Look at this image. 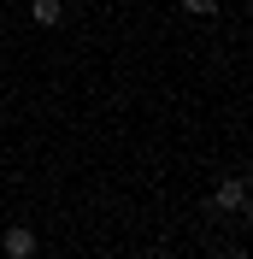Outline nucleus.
Returning a JSON list of instances; mask_svg holds the SVG:
<instances>
[{"instance_id":"20e7f679","label":"nucleus","mask_w":253,"mask_h":259,"mask_svg":"<svg viewBox=\"0 0 253 259\" xmlns=\"http://www.w3.org/2000/svg\"><path fill=\"white\" fill-rule=\"evenodd\" d=\"M177 6H183V12H194V18H212V12H218V0H177Z\"/></svg>"},{"instance_id":"7ed1b4c3","label":"nucleus","mask_w":253,"mask_h":259,"mask_svg":"<svg viewBox=\"0 0 253 259\" xmlns=\"http://www.w3.org/2000/svg\"><path fill=\"white\" fill-rule=\"evenodd\" d=\"M30 24L35 30H59L65 24V0H30Z\"/></svg>"},{"instance_id":"f03ea898","label":"nucleus","mask_w":253,"mask_h":259,"mask_svg":"<svg viewBox=\"0 0 253 259\" xmlns=\"http://www.w3.org/2000/svg\"><path fill=\"white\" fill-rule=\"evenodd\" d=\"M0 253H6V259H35V230L12 224L6 236H0Z\"/></svg>"},{"instance_id":"f257e3e1","label":"nucleus","mask_w":253,"mask_h":259,"mask_svg":"<svg viewBox=\"0 0 253 259\" xmlns=\"http://www.w3.org/2000/svg\"><path fill=\"white\" fill-rule=\"evenodd\" d=\"M206 206H212V212H247V183H241V177H224Z\"/></svg>"},{"instance_id":"39448f33","label":"nucleus","mask_w":253,"mask_h":259,"mask_svg":"<svg viewBox=\"0 0 253 259\" xmlns=\"http://www.w3.org/2000/svg\"><path fill=\"white\" fill-rule=\"evenodd\" d=\"M0 130H6V106H0Z\"/></svg>"}]
</instances>
